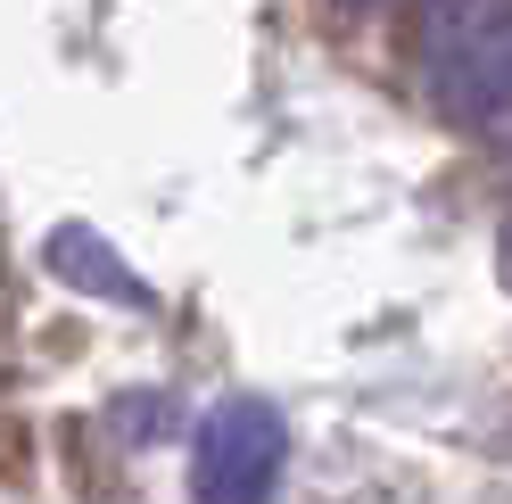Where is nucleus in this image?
<instances>
[{"mask_svg":"<svg viewBox=\"0 0 512 504\" xmlns=\"http://www.w3.org/2000/svg\"><path fill=\"white\" fill-rule=\"evenodd\" d=\"M422 100L455 133H512V0H422Z\"/></svg>","mask_w":512,"mask_h":504,"instance_id":"nucleus-1","label":"nucleus"},{"mask_svg":"<svg viewBox=\"0 0 512 504\" xmlns=\"http://www.w3.org/2000/svg\"><path fill=\"white\" fill-rule=\"evenodd\" d=\"M281 447H290V430L265 397H223L199 422L190 480H199V496H265L281 480Z\"/></svg>","mask_w":512,"mask_h":504,"instance_id":"nucleus-2","label":"nucleus"},{"mask_svg":"<svg viewBox=\"0 0 512 504\" xmlns=\"http://www.w3.org/2000/svg\"><path fill=\"white\" fill-rule=\"evenodd\" d=\"M50 265L67 273L75 290H91V298H124V306H141V298H149V290H141V273L124 265L100 232H83V224H67V232L50 240Z\"/></svg>","mask_w":512,"mask_h":504,"instance_id":"nucleus-3","label":"nucleus"},{"mask_svg":"<svg viewBox=\"0 0 512 504\" xmlns=\"http://www.w3.org/2000/svg\"><path fill=\"white\" fill-rule=\"evenodd\" d=\"M496 273H504V290H512V224H504V248H496Z\"/></svg>","mask_w":512,"mask_h":504,"instance_id":"nucleus-4","label":"nucleus"},{"mask_svg":"<svg viewBox=\"0 0 512 504\" xmlns=\"http://www.w3.org/2000/svg\"><path fill=\"white\" fill-rule=\"evenodd\" d=\"M347 9H380V0H347Z\"/></svg>","mask_w":512,"mask_h":504,"instance_id":"nucleus-5","label":"nucleus"}]
</instances>
